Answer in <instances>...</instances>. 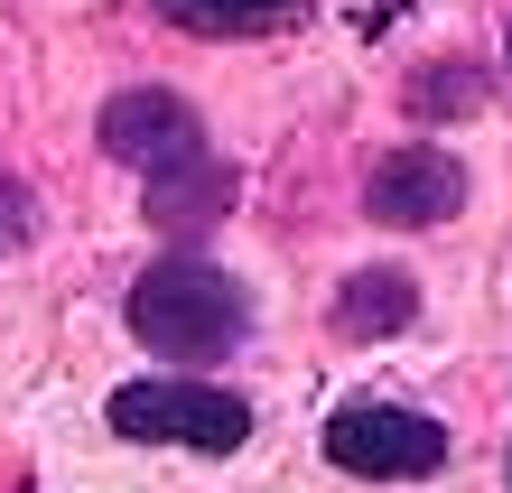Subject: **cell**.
Instances as JSON below:
<instances>
[{
	"label": "cell",
	"instance_id": "obj_6",
	"mask_svg": "<svg viewBox=\"0 0 512 493\" xmlns=\"http://www.w3.org/2000/svg\"><path fill=\"white\" fill-rule=\"evenodd\" d=\"M419 317V280L410 270H354L336 289V335L345 345H382V335H401Z\"/></svg>",
	"mask_w": 512,
	"mask_h": 493
},
{
	"label": "cell",
	"instance_id": "obj_4",
	"mask_svg": "<svg viewBox=\"0 0 512 493\" xmlns=\"http://www.w3.org/2000/svg\"><path fill=\"white\" fill-rule=\"evenodd\" d=\"M94 140H103V159H122V168H187V159H205V140H196V112L177 103V94H159V84H131V94H112L103 103V121H94Z\"/></svg>",
	"mask_w": 512,
	"mask_h": 493
},
{
	"label": "cell",
	"instance_id": "obj_7",
	"mask_svg": "<svg viewBox=\"0 0 512 493\" xmlns=\"http://www.w3.org/2000/svg\"><path fill=\"white\" fill-rule=\"evenodd\" d=\"M224 205H233V168L224 159H187V168H159V177H149V224L205 233Z\"/></svg>",
	"mask_w": 512,
	"mask_h": 493
},
{
	"label": "cell",
	"instance_id": "obj_9",
	"mask_svg": "<svg viewBox=\"0 0 512 493\" xmlns=\"http://www.w3.org/2000/svg\"><path fill=\"white\" fill-rule=\"evenodd\" d=\"M475 103H485V75H475L466 56H438V66L410 75V112L419 121H447V112H475Z\"/></svg>",
	"mask_w": 512,
	"mask_h": 493
},
{
	"label": "cell",
	"instance_id": "obj_1",
	"mask_svg": "<svg viewBox=\"0 0 512 493\" xmlns=\"http://www.w3.org/2000/svg\"><path fill=\"white\" fill-rule=\"evenodd\" d=\"M243 326H252L243 289H233L215 261H196V252L149 261L140 289H131V335L149 354H168V363H224L243 345Z\"/></svg>",
	"mask_w": 512,
	"mask_h": 493
},
{
	"label": "cell",
	"instance_id": "obj_8",
	"mask_svg": "<svg viewBox=\"0 0 512 493\" xmlns=\"http://www.w3.org/2000/svg\"><path fill=\"white\" fill-rule=\"evenodd\" d=\"M159 19L196 28V38H252V28L289 19V0H159Z\"/></svg>",
	"mask_w": 512,
	"mask_h": 493
},
{
	"label": "cell",
	"instance_id": "obj_2",
	"mask_svg": "<svg viewBox=\"0 0 512 493\" xmlns=\"http://www.w3.org/2000/svg\"><path fill=\"white\" fill-rule=\"evenodd\" d=\"M112 428L159 438V447H196V456H233L252 438V410L215 382H131V391H112Z\"/></svg>",
	"mask_w": 512,
	"mask_h": 493
},
{
	"label": "cell",
	"instance_id": "obj_5",
	"mask_svg": "<svg viewBox=\"0 0 512 493\" xmlns=\"http://www.w3.org/2000/svg\"><path fill=\"white\" fill-rule=\"evenodd\" d=\"M364 205H373V224H447V214L466 205V168L447 159V149H391V159L373 168V187H364Z\"/></svg>",
	"mask_w": 512,
	"mask_h": 493
},
{
	"label": "cell",
	"instance_id": "obj_3",
	"mask_svg": "<svg viewBox=\"0 0 512 493\" xmlns=\"http://www.w3.org/2000/svg\"><path fill=\"white\" fill-rule=\"evenodd\" d=\"M326 456H336L345 475L410 484V475H438L447 466V428L419 419V410H391V400H354V410L326 419Z\"/></svg>",
	"mask_w": 512,
	"mask_h": 493
},
{
	"label": "cell",
	"instance_id": "obj_10",
	"mask_svg": "<svg viewBox=\"0 0 512 493\" xmlns=\"http://www.w3.org/2000/svg\"><path fill=\"white\" fill-rule=\"evenodd\" d=\"M19 233H28V196L0 177V242H19Z\"/></svg>",
	"mask_w": 512,
	"mask_h": 493
}]
</instances>
